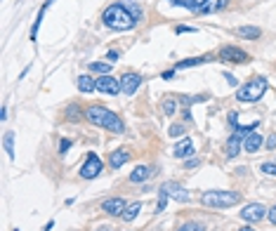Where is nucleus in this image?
<instances>
[{
  "label": "nucleus",
  "mask_w": 276,
  "mask_h": 231,
  "mask_svg": "<svg viewBox=\"0 0 276 231\" xmlns=\"http://www.w3.org/2000/svg\"><path fill=\"white\" fill-rule=\"evenodd\" d=\"M0 118H2V120H8V106H5V104L0 106Z\"/></svg>",
  "instance_id": "nucleus-43"
},
{
  "label": "nucleus",
  "mask_w": 276,
  "mask_h": 231,
  "mask_svg": "<svg viewBox=\"0 0 276 231\" xmlns=\"http://www.w3.org/2000/svg\"><path fill=\"white\" fill-rule=\"evenodd\" d=\"M76 82H78V90L85 92V94H90V92L97 90V78H92V76H88V74L78 76V78H76Z\"/></svg>",
  "instance_id": "nucleus-14"
},
{
  "label": "nucleus",
  "mask_w": 276,
  "mask_h": 231,
  "mask_svg": "<svg viewBox=\"0 0 276 231\" xmlns=\"http://www.w3.org/2000/svg\"><path fill=\"white\" fill-rule=\"evenodd\" d=\"M175 71H177V68H170V71H163V74H160V78H163V80H170V78L175 76Z\"/></svg>",
  "instance_id": "nucleus-41"
},
{
  "label": "nucleus",
  "mask_w": 276,
  "mask_h": 231,
  "mask_svg": "<svg viewBox=\"0 0 276 231\" xmlns=\"http://www.w3.org/2000/svg\"><path fill=\"white\" fill-rule=\"evenodd\" d=\"M236 36H241L243 40H258L262 36V28H258V26H238Z\"/></svg>",
  "instance_id": "nucleus-19"
},
{
  "label": "nucleus",
  "mask_w": 276,
  "mask_h": 231,
  "mask_svg": "<svg viewBox=\"0 0 276 231\" xmlns=\"http://www.w3.org/2000/svg\"><path fill=\"white\" fill-rule=\"evenodd\" d=\"M201 203L206 208H232L236 203H241V194L238 191H222V189L206 191V194H201Z\"/></svg>",
  "instance_id": "nucleus-4"
},
{
  "label": "nucleus",
  "mask_w": 276,
  "mask_h": 231,
  "mask_svg": "<svg viewBox=\"0 0 276 231\" xmlns=\"http://www.w3.org/2000/svg\"><path fill=\"white\" fill-rule=\"evenodd\" d=\"M177 231H206V226L201 222H184L177 226Z\"/></svg>",
  "instance_id": "nucleus-27"
},
{
  "label": "nucleus",
  "mask_w": 276,
  "mask_h": 231,
  "mask_svg": "<svg viewBox=\"0 0 276 231\" xmlns=\"http://www.w3.org/2000/svg\"><path fill=\"white\" fill-rule=\"evenodd\" d=\"M128 160H130V151H128V148H116V151L109 156V165L114 168V170L123 168Z\"/></svg>",
  "instance_id": "nucleus-13"
},
{
  "label": "nucleus",
  "mask_w": 276,
  "mask_h": 231,
  "mask_svg": "<svg viewBox=\"0 0 276 231\" xmlns=\"http://www.w3.org/2000/svg\"><path fill=\"white\" fill-rule=\"evenodd\" d=\"M140 85H142V76H140V74H134V71H128V74L120 76V90L126 92L128 97L140 90Z\"/></svg>",
  "instance_id": "nucleus-9"
},
{
  "label": "nucleus",
  "mask_w": 276,
  "mask_h": 231,
  "mask_svg": "<svg viewBox=\"0 0 276 231\" xmlns=\"http://www.w3.org/2000/svg\"><path fill=\"white\" fill-rule=\"evenodd\" d=\"M194 31H196L194 26H177L175 28V33H194Z\"/></svg>",
  "instance_id": "nucleus-38"
},
{
  "label": "nucleus",
  "mask_w": 276,
  "mask_h": 231,
  "mask_svg": "<svg viewBox=\"0 0 276 231\" xmlns=\"http://www.w3.org/2000/svg\"><path fill=\"white\" fill-rule=\"evenodd\" d=\"M168 198H170V196H168L166 191L160 189V191H158V206H156V212H163V210H166V203H168Z\"/></svg>",
  "instance_id": "nucleus-32"
},
{
  "label": "nucleus",
  "mask_w": 276,
  "mask_h": 231,
  "mask_svg": "<svg viewBox=\"0 0 276 231\" xmlns=\"http://www.w3.org/2000/svg\"><path fill=\"white\" fill-rule=\"evenodd\" d=\"M226 2H229V0H210L206 8H201V12H198V14H212V12H218V10H224Z\"/></svg>",
  "instance_id": "nucleus-24"
},
{
  "label": "nucleus",
  "mask_w": 276,
  "mask_h": 231,
  "mask_svg": "<svg viewBox=\"0 0 276 231\" xmlns=\"http://www.w3.org/2000/svg\"><path fill=\"white\" fill-rule=\"evenodd\" d=\"M238 231H255V229H250V226H243V229H238Z\"/></svg>",
  "instance_id": "nucleus-45"
},
{
  "label": "nucleus",
  "mask_w": 276,
  "mask_h": 231,
  "mask_svg": "<svg viewBox=\"0 0 276 231\" xmlns=\"http://www.w3.org/2000/svg\"><path fill=\"white\" fill-rule=\"evenodd\" d=\"M258 128H260V123L255 120V123H250V125H238L234 132L238 134V137H243V140H246V137H248V134H252V132L258 130Z\"/></svg>",
  "instance_id": "nucleus-26"
},
{
  "label": "nucleus",
  "mask_w": 276,
  "mask_h": 231,
  "mask_svg": "<svg viewBox=\"0 0 276 231\" xmlns=\"http://www.w3.org/2000/svg\"><path fill=\"white\" fill-rule=\"evenodd\" d=\"M2 146L8 151V156L14 160V134L12 132H5V137H2Z\"/></svg>",
  "instance_id": "nucleus-25"
},
{
  "label": "nucleus",
  "mask_w": 276,
  "mask_h": 231,
  "mask_svg": "<svg viewBox=\"0 0 276 231\" xmlns=\"http://www.w3.org/2000/svg\"><path fill=\"white\" fill-rule=\"evenodd\" d=\"M140 210H142V203H130V206L123 210V222H134V217L140 214Z\"/></svg>",
  "instance_id": "nucleus-23"
},
{
  "label": "nucleus",
  "mask_w": 276,
  "mask_h": 231,
  "mask_svg": "<svg viewBox=\"0 0 276 231\" xmlns=\"http://www.w3.org/2000/svg\"><path fill=\"white\" fill-rule=\"evenodd\" d=\"M212 62V54H203V57H192V59H182V62H177L175 68H192V66H201V64H208Z\"/></svg>",
  "instance_id": "nucleus-16"
},
{
  "label": "nucleus",
  "mask_w": 276,
  "mask_h": 231,
  "mask_svg": "<svg viewBox=\"0 0 276 231\" xmlns=\"http://www.w3.org/2000/svg\"><path fill=\"white\" fill-rule=\"evenodd\" d=\"M97 90L104 92V94H111V97H116L120 90V78H114V76H100L97 78Z\"/></svg>",
  "instance_id": "nucleus-8"
},
{
  "label": "nucleus",
  "mask_w": 276,
  "mask_h": 231,
  "mask_svg": "<svg viewBox=\"0 0 276 231\" xmlns=\"http://www.w3.org/2000/svg\"><path fill=\"white\" fill-rule=\"evenodd\" d=\"M189 156H194V144H192V140L177 142V146H175V158H189Z\"/></svg>",
  "instance_id": "nucleus-21"
},
{
  "label": "nucleus",
  "mask_w": 276,
  "mask_h": 231,
  "mask_svg": "<svg viewBox=\"0 0 276 231\" xmlns=\"http://www.w3.org/2000/svg\"><path fill=\"white\" fill-rule=\"evenodd\" d=\"M54 0H45L42 2V8H40V12H38V16H36V22H34V26H31V40L36 42V38H38V31H40V22H42V16H45V12H48V8H50Z\"/></svg>",
  "instance_id": "nucleus-20"
},
{
  "label": "nucleus",
  "mask_w": 276,
  "mask_h": 231,
  "mask_svg": "<svg viewBox=\"0 0 276 231\" xmlns=\"http://www.w3.org/2000/svg\"><path fill=\"white\" fill-rule=\"evenodd\" d=\"M182 116H184V120H189V123H192V120H194V118H192V111H189V106H184Z\"/></svg>",
  "instance_id": "nucleus-42"
},
{
  "label": "nucleus",
  "mask_w": 276,
  "mask_h": 231,
  "mask_svg": "<svg viewBox=\"0 0 276 231\" xmlns=\"http://www.w3.org/2000/svg\"><path fill=\"white\" fill-rule=\"evenodd\" d=\"M154 174V170H151L149 165H137L132 172H130V182H134V184H142V182H146Z\"/></svg>",
  "instance_id": "nucleus-15"
},
{
  "label": "nucleus",
  "mask_w": 276,
  "mask_h": 231,
  "mask_svg": "<svg viewBox=\"0 0 276 231\" xmlns=\"http://www.w3.org/2000/svg\"><path fill=\"white\" fill-rule=\"evenodd\" d=\"M100 231H111V229H106V226H102V229Z\"/></svg>",
  "instance_id": "nucleus-46"
},
{
  "label": "nucleus",
  "mask_w": 276,
  "mask_h": 231,
  "mask_svg": "<svg viewBox=\"0 0 276 231\" xmlns=\"http://www.w3.org/2000/svg\"><path fill=\"white\" fill-rule=\"evenodd\" d=\"M102 22L106 28H114V31H130L137 26V16L130 12L126 2H111L109 8L102 12Z\"/></svg>",
  "instance_id": "nucleus-1"
},
{
  "label": "nucleus",
  "mask_w": 276,
  "mask_h": 231,
  "mask_svg": "<svg viewBox=\"0 0 276 231\" xmlns=\"http://www.w3.org/2000/svg\"><path fill=\"white\" fill-rule=\"evenodd\" d=\"M260 172L269 174V177H276V163H262L260 165Z\"/></svg>",
  "instance_id": "nucleus-31"
},
{
  "label": "nucleus",
  "mask_w": 276,
  "mask_h": 231,
  "mask_svg": "<svg viewBox=\"0 0 276 231\" xmlns=\"http://www.w3.org/2000/svg\"><path fill=\"white\" fill-rule=\"evenodd\" d=\"M80 118V106L78 104H68L66 106V120H78Z\"/></svg>",
  "instance_id": "nucleus-28"
},
{
  "label": "nucleus",
  "mask_w": 276,
  "mask_h": 231,
  "mask_svg": "<svg viewBox=\"0 0 276 231\" xmlns=\"http://www.w3.org/2000/svg\"><path fill=\"white\" fill-rule=\"evenodd\" d=\"M229 125H232V128H238V114H236V111H232V114H229Z\"/></svg>",
  "instance_id": "nucleus-37"
},
{
  "label": "nucleus",
  "mask_w": 276,
  "mask_h": 231,
  "mask_svg": "<svg viewBox=\"0 0 276 231\" xmlns=\"http://www.w3.org/2000/svg\"><path fill=\"white\" fill-rule=\"evenodd\" d=\"M264 146H267L269 151H274V148H276V134H269L267 142H264Z\"/></svg>",
  "instance_id": "nucleus-36"
},
{
  "label": "nucleus",
  "mask_w": 276,
  "mask_h": 231,
  "mask_svg": "<svg viewBox=\"0 0 276 231\" xmlns=\"http://www.w3.org/2000/svg\"><path fill=\"white\" fill-rule=\"evenodd\" d=\"M196 102H208V94H194V97H182V104L184 106H192Z\"/></svg>",
  "instance_id": "nucleus-29"
},
{
  "label": "nucleus",
  "mask_w": 276,
  "mask_h": 231,
  "mask_svg": "<svg viewBox=\"0 0 276 231\" xmlns=\"http://www.w3.org/2000/svg\"><path fill=\"white\" fill-rule=\"evenodd\" d=\"M68 148H71V140H62V142H59V154H62V156L66 154Z\"/></svg>",
  "instance_id": "nucleus-35"
},
{
  "label": "nucleus",
  "mask_w": 276,
  "mask_h": 231,
  "mask_svg": "<svg viewBox=\"0 0 276 231\" xmlns=\"http://www.w3.org/2000/svg\"><path fill=\"white\" fill-rule=\"evenodd\" d=\"M126 208H128V203L123 200V198H109V200L102 203V210H104L106 214H111V217H120Z\"/></svg>",
  "instance_id": "nucleus-11"
},
{
  "label": "nucleus",
  "mask_w": 276,
  "mask_h": 231,
  "mask_svg": "<svg viewBox=\"0 0 276 231\" xmlns=\"http://www.w3.org/2000/svg\"><path fill=\"white\" fill-rule=\"evenodd\" d=\"M78 172H80L83 180H94V177L102 172V158L97 156V154H88V158H85V163L80 165Z\"/></svg>",
  "instance_id": "nucleus-5"
},
{
  "label": "nucleus",
  "mask_w": 276,
  "mask_h": 231,
  "mask_svg": "<svg viewBox=\"0 0 276 231\" xmlns=\"http://www.w3.org/2000/svg\"><path fill=\"white\" fill-rule=\"evenodd\" d=\"M184 132H186V128H184V125H180V123H175V125H170L168 134H170V137H182Z\"/></svg>",
  "instance_id": "nucleus-30"
},
{
  "label": "nucleus",
  "mask_w": 276,
  "mask_h": 231,
  "mask_svg": "<svg viewBox=\"0 0 276 231\" xmlns=\"http://www.w3.org/2000/svg\"><path fill=\"white\" fill-rule=\"evenodd\" d=\"M220 57L224 59V62H232V64H246V62H250L248 52H243L236 45H224V48L220 50Z\"/></svg>",
  "instance_id": "nucleus-6"
},
{
  "label": "nucleus",
  "mask_w": 276,
  "mask_h": 231,
  "mask_svg": "<svg viewBox=\"0 0 276 231\" xmlns=\"http://www.w3.org/2000/svg\"><path fill=\"white\" fill-rule=\"evenodd\" d=\"M85 118H88L92 125H97V128L111 130L114 134H123V132H126V123L120 120V116L114 114V111L106 106H100V104L85 108Z\"/></svg>",
  "instance_id": "nucleus-2"
},
{
  "label": "nucleus",
  "mask_w": 276,
  "mask_h": 231,
  "mask_svg": "<svg viewBox=\"0 0 276 231\" xmlns=\"http://www.w3.org/2000/svg\"><path fill=\"white\" fill-rule=\"evenodd\" d=\"M111 66L109 62H90L88 68H90V74H100V76H111Z\"/></svg>",
  "instance_id": "nucleus-22"
},
{
  "label": "nucleus",
  "mask_w": 276,
  "mask_h": 231,
  "mask_svg": "<svg viewBox=\"0 0 276 231\" xmlns=\"http://www.w3.org/2000/svg\"><path fill=\"white\" fill-rule=\"evenodd\" d=\"M267 208L262 206V203H248V206H243L241 210V220L243 222H260V220H264L267 217Z\"/></svg>",
  "instance_id": "nucleus-7"
},
{
  "label": "nucleus",
  "mask_w": 276,
  "mask_h": 231,
  "mask_svg": "<svg viewBox=\"0 0 276 231\" xmlns=\"http://www.w3.org/2000/svg\"><path fill=\"white\" fill-rule=\"evenodd\" d=\"M175 108H177L175 99H166V102H163V111H166L168 116H172V114H175Z\"/></svg>",
  "instance_id": "nucleus-33"
},
{
  "label": "nucleus",
  "mask_w": 276,
  "mask_h": 231,
  "mask_svg": "<svg viewBox=\"0 0 276 231\" xmlns=\"http://www.w3.org/2000/svg\"><path fill=\"white\" fill-rule=\"evenodd\" d=\"M118 57H120V54H118V50H109V52H106V62H109V64H114V62H118Z\"/></svg>",
  "instance_id": "nucleus-34"
},
{
  "label": "nucleus",
  "mask_w": 276,
  "mask_h": 231,
  "mask_svg": "<svg viewBox=\"0 0 276 231\" xmlns=\"http://www.w3.org/2000/svg\"><path fill=\"white\" fill-rule=\"evenodd\" d=\"M264 92H267V78L264 76H255V78H250L248 82H243L241 88H238L236 99L241 104H252V102L264 97Z\"/></svg>",
  "instance_id": "nucleus-3"
},
{
  "label": "nucleus",
  "mask_w": 276,
  "mask_h": 231,
  "mask_svg": "<svg viewBox=\"0 0 276 231\" xmlns=\"http://www.w3.org/2000/svg\"><path fill=\"white\" fill-rule=\"evenodd\" d=\"M160 189L166 191V194H168L170 198L180 200V203H186V200H189V191L184 189V186L180 184V182H166V184H163Z\"/></svg>",
  "instance_id": "nucleus-10"
},
{
  "label": "nucleus",
  "mask_w": 276,
  "mask_h": 231,
  "mask_svg": "<svg viewBox=\"0 0 276 231\" xmlns=\"http://www.w3.org/2000/svg\"><path fill=\"white\" fill-rule=\"evenodd\" d=\"M260 146H262V134H258V132H252V134H248L243 140V151L246 154H255Z\"/></svg>",
  "instance_id": "nucleus-17"
},
{
  "label": "nucleus",
  "mask_w": 276,
  "mask_h": 231,
  "mask_svg": "<svg viewBox=\"0 0 276 231\" xmlns=\"http://www.w3.org/2000/svg\"><path fill=\"white\" fill-rule=\"evenodd\" d=\"M241 148H243V137H238V134L234 132V134L226 140V146H224L226 158H236L238 154H241Z\"/></svg>",
  "instance_id": "nucleus-12"
},
{
  "label": "nucleus",
  "mask_w": 276,
  "mask_h": 231,
  "mask_svg": "<svg viewBox=\"0 0 276 231\" xmlns=\"http://www.w3.org/2000/svg\"><path fill=\"white\" fill-rule=\"evenodd\" d=\"M224 78H226V82H229L232 88H238V80H236V78H234L232 74H224Z\"/></svg>",
  "instance_id": "nucleus-40"
},
{
  "label": "nucleus",
  "mask_w": 276,
  "mask_h": 231,
  "mask_svg": "<svg viewBox=\"0 0 276 231\" xmlns=\"http://www.w3.org/2000/svg\"><path fill=\"white\" fill-rule=\"evenodd\" d=\"M196 165H198V160H196V158H192V160L186 163V168H196Z\"/></svg>",
  "instance_id": "nucleus-44"
},
{
  "label": "nucleus",
  "mask_w": 276,
  "mask_h": 231,
  "mask_svg": "<svg viewBox=\"0 0 276 231\" xmlns=\"http://www.w3.org/2000/svg\"><path fill=\"white\" fill-rule=\"evenodd\" d=\"M168 2H172L177 8H186V10H194V12H201V8H206L210 0H168Z\"/></svg>",
  "instance_id": "nucleus-18"
},
{
  "label": "nucleus",
  "mask_w": 276,
  "mask_h": 231,
  "mask_svg": "<svg viewBox=\"0 0 276 231\" xmlns=\"http://www.w3.org/2000/svg\"><path fill=\"white\" fill-rule=\"evenodd\" d=\"M267 217H269V222H272V224H274V226H276V206H274V208H269Z\"/></svg>",
  "instance_id": "nucleus-39"
}]
</instances>
